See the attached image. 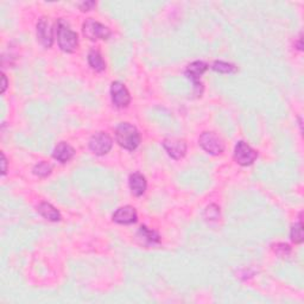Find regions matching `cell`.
I'll list each match as a JSON object with an SVG mask.
<instances>
[{
    "mask_svg": "<svg viewBox=\"0 0 304 304\" xmlns=\"http://www.w3.org/2000/svg\"><path fill=\"white\" fill-rule=\"evenodd\" d=\"M115 139L122 148L126 150L137 149L141 143V135L138 130L129 123H122L115 129Z\"/></svg>",
    "mask_w": 304,
    "mask_h": 304,
    "instance_id": "1",
    "label": "cell"
},
{
    "mask_svg": "<svg viewBox=\"0 0 304 304\" xmlns=\"http://www.w3.org/2000/svg\"><path fill=\"white\" fill-rule=\"evenodd\" d=\"M57 41L58 45L65 53H74L79 46V37L75 31H73L65 20L60 19L57 21Z\"/></svg>",
    "mask_w": 304,
    "mask_h": 304,
    "instance_id": "2",
    "label": "cell"
},
{
    "mask_svg": "<svg viewBox=\"0 0 304 304\" xmlns=\"http://www.w3.org/2000/svg\"><path fill=\"white\" fill-rule=\"evenodd\" d=\"M83 35L90 41H98V39H108L111 36V30L104 24L99 23L94 19H87L82 27Z\"/></svg>",
    "mask_w": 304,
    "mask_h": 304,
    "instance_id": "3",
    "label": "cell"
},
{
    "mask_svg": "<svg viewBox=\"0 0 304 304\" xmlns=\"http://www.w3.org/2000/svg\"><path fill=\"white\" fill-rule=\"evenodd\" d=\"M199 143L201 148L211 155H220L225 150V143L214 132H203L199 139Z\"/></svg>",
    "mask_w": 304,
    "mask_h": 304,
    "instance_id": "4",
    "label": "cell"
},
{
    "mask_svg": "<svg viewBox=\"0 0 304 304\" xmlns=\"http://www.w3.org/2000/svg\"><path fill=\"white\" fill-rule=\"evenodd\" d=\"M257 151L252 149L250 145L246 144L245 142H238L236 151H234V159H236L238 164H240L243 167L251 166L257 159Z\"/></svg>",
    "mask_w": 304,
    "mask_h": 304,
    "instance_id": "5",
    "label": "cell"
},
{
    "mask_svg": "<svg viewBox=\"0 0 304 304\" xmlns=\"http://www.w3.org/2000/svg\"><path fill=\"white\" fill-rule=\"evenodd\" d=\"M207 68H208L207 64L204 63V62L195 61V62H193V63H190L185 71L186 78L192 80L194 83L196 95L202 94L203 87H202V83L200 82V79H201V76H202L203 73L207 71Z\"/></svg>",
    "mask_w": 304,
    "mask_h": 304,
    "instance_id": "6",
    "label": "cell"
},
{
    "mask_svg": "<svg viewBox=\"0 0 304 304\" xmlns=\"http://www.w3.org/2000/svg\"><path fill=\"white\" fill-rule=\"evenodd\" d=\"M112 138L107 133L104 132H98L95 133L89 141V149L93 151L95 155L102 156L109 152L112 149Z\"/></svg>",
    "mask_w": 304,
    "mask_h": 304,
    "instance_id": "7",
    "label": "cell"
},
{
    "mask_svg": "<svg viewBox=\"0 0 304 304\" xmlns=\"http://www.w3.org/2000/svg\"><path fill=\"white\" fill-rule=\"evenodd\" d=\"M111 95H112L113 104L119 108L126 107L131 101V95L129 93V90H127V88L119 81H115L112 83Z\"/></svg>",
    "mask_w": 304,
    "mask_h": 304,
    "instance_id": "8",
    "label": "cell"
},
{
    "mask_svg": "<svg viewBox=\"0 0 304 304\" xmlns=\"http://www.w3.org/2000/svg\"><path fill=\"white\" fill-rule=\"evenodd\" d=\"M164 149L167 150L168 155L174 159H181L185 156L186 144L184 141L177 138H167L163 142Z\"/></svg>",
    "mask_w": 304,
    "mask_h": 304,
    "instance_id": "9",
    "label": "cell"
},
{
    "mask_svg": "<svg viewBox=\"0 0 304 304\" xmlns=\"http://www.w3.org/2000/svg\"><path fill=\"white\" fill-rule=\"evenodd\" d=\"M37 38L43 46L50 48L53 45L54 36L53 29H51L49 21L46 18H41L37 23Z\"/></svg>",
    "mask_w": 304,
    "mask_h": 304,
    "instance_id": "10",
    "label": "cell"
},
{
    "mask_svg": "<svg viewBox=\"0 0 304 304\" xmlns=\"http://www.w3.org/2000/svg\"><path fill=\"white\" fill-rule=\"evenodd\" d=\"M113 221L122 225H130L137 221V212L133 207L125 206L119 208L118 211L113 214Z\"/></svg>",
    "mask_w": 304,
    "mask_h": 304,
    "instance_id": "11",
    "label": "cell"
},
{
    "mask_svg": "<svg viewBox=\"0 0 304 304\" xmlns=\"http://www.w3.org/2000/svg\"><path fill=\"white\" fill-rule=\"evenodd\" d=\"M75 155V150L72 148L71 145L67 144V143L62 142L58 144L54 150V158L57 159L58 162L61 163H67L71 160Z\"/></svg>",
    "mask_w": 304,
    "mask_h": 304,
    "instance_id": "12",
    "label": "cell"
},
{
    "mask_svg": "<svg viewBox=\"0 0 304 304\" xmlns=\"http://www.w3.org/2000/svg\"><path fill=\"white\" fill-rule=\"evenodd\" d=\"M130 188L135 196H142L146 190V179L139 173H134L130 176Z\"/></svg>",
    "mask_w": 304,
    "mask_h": 304,
    "instance_id": "13",
    "label": "cell"
},
{
    "mask_svg": "<svg viewBox=\"0 0 304 304\" xmlns=\"http://www.w3.org/2000/svg\"><path fill=\"white\" fill-rule=\"evenodd\" d=\"M37 211L44 219L49 220V221H58V220H61L60 212L48 202H42L37 207Z\"/></svg>",
    "mask_w": 304,
    "mask_h": 304,
    "instance_id": "14",
    "label": "cell"
},
{
    "mask_svg": "<svg viewBox=\"0 0 304 304\" xmlns=\"http://www.w3.org/2000/svg\"><path fill=\"white\" fill-rule=\"evenodd\" d=\"M88 63H89L90 67L93 68L95 72H102L105 71L106 68V63L104 58L101 56V54L95 49L90 50L89 54H88Z\"/></svg>",
    "mask_w": 304,
    "mask_h": 304,
    "instance_id": "15",
    "label": "cell"
},
{
    "mask_svg": "<svg viewBox=\"0 0 304 304\" xmlns=\"http://www.w3.org/2000/svg\"><path fill=\"white\" fill-rule=\"evenodd\" d=\"M138 238L146 245H153L159 243V236L155 230H150L148 227L142 226L138 232Z\"/></svg>",
    "mask_w": 304,
    "mask_h": 304,
    "instance_id": "16",
    "label": "cell"
},
{
    "mask_svg": "<svg viewBox=\"0 0 304 304\" xmlns=\"http://www.w3.org/2000/svg\"><path fill=\"white\" fill-rule=\"evenodd\" d=\"M212 68L214 69L215 72L221 73V74H233V73L238 72V68L232 63H227V62L222 61H217L214 62Z\"/></svg>",
    "mask_w": 304,
    "mask_h": 304,
    "instance_id": "17",
    "label": "cell"
},
{
    "mask_svg": "<svg viewBox=\"0 0 304 304\" xmlns=\"http://www.w3.org/2000/svg\"><path fill=\"white\" fill-rule=\"evenodd\" d=\"M291 240L295 244H301L303 241V222L302 219L299 220V222L295 223L291 228Z\"/></svg>",
    "mask_w": 304,
    "mask_h": 304,
    "instance_id": "18",
    "label": "cell"
},
{
    "mask_svg": "<svg viewBox=\"0 0 304 304\" xmlns=\"http://www.w3.org/2000/svg\"><path fill=\"white\" fill-rule=\"evenodd\" d=\"M51 170H53L51 164L46 162H41L34 168V174L39 176V177H46V176L51 174Z\"/></svg>",
    "mask_w": 304,
    "mask_h": 304,
    "instance_id": "19",
    "label": "cell"
},
{
    "mask_svg": "<svg viewBox=\"0 0 304 304\" xmlns=\"http://www.w3.org/2000/svg\"><path fill=\"white\" fill-rule=\"evenodd\" d=\"M220 215V208L217 204H211V206L207 207L206 212H204V218L206 220H217Z\"/></svg>",
    "mask_w": 304,
    "mask_h": 304,
    "instance_id": "20",
    "label": "cell"
},
{
    "mask_svg": "<svg viewBox=\"0 0 304 304\" xmlns=\"http://www.w3.org/2000/svg\"><path fill=\"white\" fill-rule=\"evenodd\" d=\"M276 248H273L274 252H276L277 254L282 255V257H284V255H288L289 253H290V246L287 244H277L276 246H274Z\"/></svg>",
    "mask_w": 304,
    "mask_h": 304,
    "instance_id": "21",
    "label": "cell"
},
{
    "mask_svg": "<svg viewBox=\"0 0 304 304\" xmlns=\"http://www.w3.org/2000/svg\"><path fill=\"white\" fill-rule=\"evenodd\" d=\"M97 4H95L94 2H86V3H82L81 5H80V9H81L82 11H89L91 10V7H94Z\"/></svg>",
    "mask_w": 304,
    "mask_h": 304,
    "instance_id": "22",
    "label": "cell"
},
{
    "mask_svg": "<svg viewBox=\"0 0 304 304\" xmlns=\"http://www.w3.org/2000/svg\"><path fill=\"white\" fill-rule=\"evenodd\" d=\"M2 164H3L2 174L5 175L7 171V162H6V157H5V155H4V153H2Z\"/></svg>",
    "mask_w": 304,
    "mask_h": 304,
    "instance_id": "23",
    "label": "cell"
},
{
    "mask_svg": "<svg viewBox=\"0 0 304 304\" xmlns=\"http://www.w3.org/2000/svg\"><path fill=\"white\" fill-rule=\"evenodd\" d=\"M6 87H7V80L5 78V75L3 74V89H2L3 93L6 90Z\"/></svg>",
    "mask_w": 304,
    "mask_h": 304,
    "instance_id": "24",
    "label": "cell"
}]
</instances>
